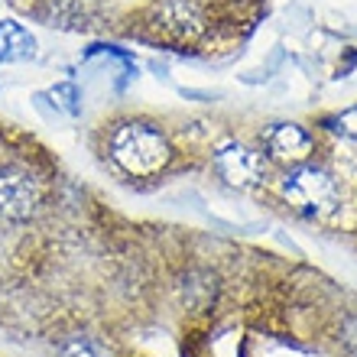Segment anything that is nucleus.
I'll list each match as a JSON object with an SVG mask.
<instances>
[{"mask_svg":"<svg viewBox=\"0 0 357 357\" xmlns=\"http://www.w3.org/2000/svg\"><path fill=\"white\" fill-rule=\"evenodd\" d=\"M36 36L17 20H0V62H26L36 59Z\"/></svg>","mask_w":357,"mask_h":357,"instance_id":"nucleus-7","label":"nucleus"},{"mask_svg":"<svg viewBox=\"0 0 357 357\" xmlns=\"http://www.w3.org/2000/svg\"><path fill=\"white\" fill-rule=\"evenodd\" d=\"M280 195L286 205H292L299 215L309 218H328L338 208V188L328 172L315 166H296L289 176L280 182Z\"/></svg>","mask_w":357,"mask_h":357,"instance_id":"nucleus-2","label":"nucleus"},{"mask_svg":"<svg viewBox=\"0 0 357 357\" xmlns=\"http://www.w3.org/2000/svg\"><path fill=\"white\" fill-rule=\"evenodd\" d=\"M46 98L52 101V107H56L59 114H66V117H78V114H82V94H78V88L72 85V82L52 85L46 91Z\"/></svg>","mask_w":357,"mask_h":357,"instance_id":"nucleus-9","label":"nucleus"},{"mask_svg":"<svg viewBox=\"0 0 357 357\" xmlns=\"http://www.w3.org/2000/svg\"><path fill=\"white\" fill-rule=\"evenodd\" d=\"M215 169L221 172V178H225L227 185H234V188H254V185H260L266 176L264 156L254 153L250 146H244V143H237V140L218 146Z\"/></svg>","mask_w":357,"mask_h":357,"instance_id":"nucleus-5","label":"nucleus"},{"mask_svg":"<svg viewBox=\"0 0 357 357\" xmlns=\"http://www.w3.org/2000/svg\"><path fill=\"white\" fill-rule=\"evenodd\" d=\"M264 143L273 160L286 162V166H302L315 153V137L302 123H276V127H270Z\"/></svg>","mask_w":357,"mask_h":357,"instance_id":"nucleus-6","label":"nucleus"},{"mask_svg":"<svg viewBox=\"0 0 357 357\" xmlns=\"http://www.w3.org/2000/svg\"><path fill=\"white\" fill-rule=\"evenodd\" d=\"M111 160L127 176L146 178L169 166L172 146L160 127L143 123V121H127L121 127H114V133H111Z\"/></svg>","mask_w":357,"mask_h":357,"instance_id":"nucleus-1","label":"nucleus"},{"mask_svg":"<svg viewBox=\"0 0 357 357\" xmlns=\"http://www.w3.org/2000/svg\"><path fill=\"white\" fill-rule=\"evenodd\" d=\"M153 23L172 39L192 43L208 29L205 7L198 0H156L150 7Z\"/></svg>","mask_w":357,"mask_h":357,"instance_id":"nucleus-4","label":"nucleus"},{"mask_svg":"<svg viewBox=\"0 0 357 357\" xmlns=\"http://www.w3.org/2000/svg\"><path fill=\"white\" fill-rule=\"evenodd\" d=\"M39 202H43V185L33 172L20 166L0 169V215L10 221H29L39 211Z\"/></svg>","mask_w":357,"mask_h":357,"instance_id":"nucleus-3","label":"nucleus"},{"mask_svg":"<svg viewBox=\"0 0 357 357\" xmlns=\"http://www.w3.org/2000/svg\"><path fill=\"white\" fill-rule=\"evenodd\" d=\"M331 130L341 133V137H354L357 140V104L354 107H344V111L331 121Z\"/></svg>","mask_w":357,"mask_h":357,"instance_id":"nucleus-10","label":"nucleus"},{"mask_svg":"<svg viewBox=\"0 0 357 357\" xmlns=\"http://www.w3.org/2000/svg\"><path fill=\"white\" fill-rule=\"evenodd\" d=\"M59 357H114V351L107 348L101 338L75 335V338H68L66 344L59 348Z\"/></svg>","mask_w":357,"mask_h":357,"instance_id":"nucleus-8","label":"nucleus"}]
</instances>
